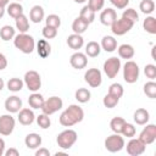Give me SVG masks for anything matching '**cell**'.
Returning <instances> with one entry per match:
<instances>
[{
  "label": "cell",
  "instance_id": "cell-1",
  "mask_svg": "<svg viewBox=\"0 0 156 156\" xmlns=\"http://www.w3.org/2000/svg\"><path fill=\"white\" fill-rule=\"evenodd\" d=\"M84 118V111L78 105H69L60 116V123L63 127H72Z\"/></svg>",
  "mask_w": 156,
  "mask_h": 156
},
{
  "label": "cell",
  "instance_id": "cell-2",
  "mask_svg": "<svg viewBox=\"0 0 156 156\" xmlns=\"http://www.w3.org/2000/svg\"><path fill=\"white\" fill-rule=\"evenodd\" d=\"M15 46L23 54H32L35 48L34 38L27 33H20L13 38Z\"/></svg>",
  "mask_w": 156,
  "mask_h": 156
},
{
  "label": "cell",
  "instance_id": "cell-3",
  "mask_svg": "<svg viewBox=\"0 0 156 156\" xmlns=\"http://www.w3.org/2000/svg\"><path fill=\"white\" fill-rule=\"evenodd\" d=\"M77 139H78V135H77L76 130H73V129H66V130L61 132L57 135L56 143H57V145L61 149L68 150V149H71L74 145V143L77 141Z\"/></svg>",
  "mask_w": 156,
  "mask_h": 156
},
{
  "label": "cell",
  "instance_id": "cell-4",
  "mask_svg": "<svg viewBox=\"0 0 156 156\" xmlns=\"http://www.w3.org/2000/svg\"><path fill=\"white\" fill-rule=\"evenodd\" d=\"M123 79L133 84L139 79V66L134 61H127L123 66Z\"/></svg>",
  "mask_w": 156,
  "mask_h": 156
},
{
  "label": "cell",
  "instance_id": "cell-5",
  "mask_svg": "<svg viewBox=\"0 0 156 156\" xmlns=\"http://www.w3.org/2000/svg\"><path fill=\"white\" fill-rule=\"evenodd\" d=\"M23 83L26 84V87L28 88V90H30L32 93H35L40 89L41 87V78L40 74L37 71H27L23 78Z\"/></svg>",
  "mask_w": 156,
  "mask_h": 156
},
{
  "label": "cell",
  "instance_id": "cell-6",
  "mask_svg": "<svg viewBox=\"0 0 156 156\" xmlns=\"http://www.w3.org/2000/svg\"><path fill=\"white\" fill-rule=\"evenodd\" d=\"M124 147V139L118 133L111 134L105 139V149L110 152H118Z\"/></svg>",
  "mask_w": 156,
  "mask_h": 156
},
{
  "label": "cell",
  "instance_id": "cell-7",
  "mask_svg": "<svg viewBox=\"0 0 156 156\" xmlns=\"http://www.w3.org/2000/svg\"><path fill=\"white\" fill-rule=\"evenodd\" d=\"M62 105H63V101H62L61 98H58V96H50L49 99H46L44 101V104H43L40 110L43 111V113L50 116V115L57 112L58 110H61Z\"/></svg>",
  "mask_w": 156,
  "mask_h": 156
},
{
  "label": "cell",
  "instance_id": "cell-8",
  "mask_svg": "<svg viewBox=\"0 0 156 156\" xmlns=\"http://www.w3.org/2000/svg\"><path fill=\"white\" fill-rule=\"evenodd\" d=\"M134 23L124 17H121L119 20H116L110 27H111V30L115 35H123L126 33H128L132 28H133Z\"/></svg>",
  "mask_w": 156,
  "mask_h": 156
},
{
  "label": "cell",
  "instance_id": "cell-9",
  "mask_svg": "<svg viewBox=\"0 0 156 156\" xmlns=\"http://www.w3.org/2000/svg\"><path fill=\"white\" fill-rule=\"evenodd\" d=\"M102 68H104V72L107 76V78L112 79L118 74V72L121 69V60L118 57L112 56V57L107 58L104 62V67Z\"/></svg>",
  "mask_w": 156,
  "mask_h": 156
},
{
  "label": "cell",
  "instance_id": "cell-10",
  "mask_svg": "<svg viewBox=\"0 0 156 156\" xmlns=\"http://www.w3.org/2000/svg\"><path fill=\"white\" fill-rule=\"evenodd\" d=\"M84 80L90 85L91 88H99L102 83V76L100 69L98 68H89L84 73Z\"/></svg>",
  "mask_w": 156,
  "mask_h": 156
},
{
  "label": "cell",
  "instance_id": "cell-11",
  "mask_svg": "<svg viewBox=\"0 0 156 156\" xmlns=\"http://www.w3.org/2000/svg\"><path fill=\"white\" fill-rule=\"evenodd\" d=\"M15 118L11 115H2L0 116V134L1 135H10L15 129Z\"/></svg>",
  "mask_w": 156,
  "mask_h": 156
},
{
  "label": "cell",
  "instance_id": "cell-12",
  "mask_svg": "<svg viewBox=\"0 0 156 156\" xmlns=\"http://www.w3.org/2000/svg\"><path fill=\"white\" fill-rule=\"evenodd\" d=\"M145 149H146V145L139 138L138 139L132 138L127 143V154L130 156H139V155L144 154Z\"/></svg>",
  "mask_w": 156,
  "mask_h": 156
},
{
  "label": "cell",
  "instance_id": "cell-13",
  "mask_svg": "<svg viewBox=\"0 0 156 156\" xmlns=\"http://www.w3.org/2000/svg\"><path fill=\"white\" fill-rule=\"evenodd\" d=\"M139 139L145 144H152L156 140V126L155 124H146V127L139 134Z\"/></svg>",
  "mask_w": 156,
  "mask_h": 156
},
{
  "label": "cell",
  "instance_id": "cell-14",
  "mask_svg": "<svg viewBox=\"0 0 156 156\" xmlns=\"http://www.w3.org/2000/svg\"><path fill=\"white\" fill-rule=\"evenodd\" d=\"M69 63H71V66H72L73 68H76V69H83V68H85L87 65H88V56H87L85 54H83V52L77 51V52H74V54L71 56Z\"/></svg>",
  "mask_w": 156,
  "mask_h": 156
},
{
  "label": "cell",
  "instance_id": "cell-15",
  "mask_svg": "<svg viewBox=\"0 0 156 156\" xmlns=\"http://www.w3.org/2000/svg\"><path fill=\"white\" fill-rule=\"evenodd\" d=\"M22 108V100L16 96V95H12L10 98H7L5 100V110L10 113H17Z\"/></svg>",
  "mask_w": 156,
  "mask_h": 156
},
{
  "label": "cell",
  "instance_id": "cell-16",
  "mask_svg": "<svg viewBox=\"0 0 156 156\" xmlns=\"http://www.w3.org/2000/svg\"><path fill=\"white\" fill-rule=\"evenodd\" d=\"M116 20H117V12L111 7L102 10L100 13V22L104 26H111Z\"/></svg>",
  "mask_w": 156,
  "mask_h": 156
},
{
  "label": "cell",
  "instance_id": "cell-17",
  "mask_svg": "<svg viewBox=\"0 0 156 156\" xmlns=\"http://www.w3.org/2000/svg\"><path fill=\"white\" fill-rule=\"evenodd\" d=\"M35 116L30 108H21L18 111V122L22 126H29L34 122Z\"/></svg>",
  "mask_w": 156,
  "mask_h": 156
},
{
  "label": "cell",
  "instance_id": "cell-18",
  "mask_svg": "<svg viewBox=\"0 0 156 156\" xmlns=\"http://www.w3.org/2000/svg\"><path fill=\"white\" fill-rule=\"evenodd\" d=\"M24 144L28 149H38L41 145V136L37 133H29L24 138Z\"/></svg>",
  "mask_w": 156,
  "mask_h": 156
},
{
  "label": "cell",
  "instance_id": "cell-19",
  "mask_svg": "<svg viewBox=\"0 0 156 156\" xmlns=\"http://www.w3.org/2000/svg\"><path fill=\"white\" fill-rule=\"evenodd\" d=\"M44 16H45L44 9L39 5H34L29 11V20L33 23H40L44 20Z\"/></svg>",
  "mask_w": 156,
  "mask_h": 156
},
{
  "label": "cell",
  "instance_id": "cell-20",
  "mask_svg": "<svg viewBox=\"0 0 156 156\" xmlns=\"http://www.w3.org/2000/svg\"><path fill=\"white\" fill-rule=\"evenodd\" d=\"M67 45L71 49H73V50H79L84 45V39H83L82 34L73 33V34L68 35V38H67Z\"/></svg>",
  "mask_w": 156,
  "mask_h": 156
},
{
  "label": "cell",
  "instance_id": "cell-21",
  "mask_svg": "<svg viewBox=\"0 0 156 156\" xmlns=\"http://www.w3.org/2000/svg\"><path fill=\"white\" fill-rule=\"evenodd\" d=\"M37 51L40 57L45 58L51 54V45L49 44V41L46 39H40L37 43Z\"/></svg>",
  "mask_w": 156,
  "mask_h": 156
},
{
  "label": "cell",
  "instance_id": "cell-22",
  "mask_svg": "<svg viewBox=\"0 0 156 156\" xmlns=\"http://www.w3.org/2000/svg\"><path fill=\"white\" fill-rule=\"evenodd\" d=\"M106 52H112L117 49V40L111 37V35H105L101 39V45H100Z\"/></svg>",
  "mask_w": 156,
  "mask_h": 156
},
{
  "label": "cell",
  "instance_id": "cell-23",
  "mask_svg": "<svg viewBox=\"0 0 156 156\" xmlns=\"http://www.w3.org/2000/svg\"><path fill=\"white\" fill-rule=\"evenodd\" d=\"M44 101H45V99L43 98V95L39 94V93H37V91H35V93H32V94L29 95V98H28V104H29V106H30L32 108H34V110L41 108Z\"/></svg>",
  "mask_w": 156,
  "mask_h": 156
},
{
  "label": "cell",
  "instance_id": "cell-24",
  "mask_svg": "<svg viewBox=\"0 0 156 156\" xmlns=\"http://www.w3.org/2000/svg\"><path fill=\"white\" fill-rule=\"evenodd\" d=\"M149 118H150V115H149V111L145 110V108H138L135 112H134V122L139 126H144L149 122Z\"/></svg>",
  "mask_w": 156,
  "mask_h": 156
},
{
  "label": "cell",
  "instance_id": "cell-25",
  "mask_svg": "<svg viewBox=\"0 0 156 156\" xmlns=\"http://www.w3.org/2000/svg\"><path fill=\"white\" fill-rule=\"evenodd\" d=\"M89 27V23L84 21L82 17H77L72 23V30L76 34H83Z\"/></svg>",
  "mask_w": 156,
  "mask_h": 156
},
{
  "label": "cell",
  "instance_id": "cell-26",
  "mask_svg": "<svg viewBox=\"0 0 156 156\" xmlns=\"http://www.w3.org/2000/svg\"><path fill=\"white\" fill-rule=\"evenodd\" d=\"M117 51H118L119 57L126 58V60L132 58L134 56V54H135L134 48L132 45H129V44H122V45H119L118 49H117Z\"/></svg>",
  "mask_w": 156,
  "mask_h": 156
},
{
  "label": "cell",
  "instance_id": "cell-27",
  "mask_svg": "<svg viewBox=\"0 0 156 156\" xmlns=\"http://www.w3.org/2000/svg\"><path fill=\"white\" fill-rule=\"evenodd\" d=\"M100 51H101V46L96 41H89L87 44V46H85V55L89 56V57H96V56H99Z\"/></svg>",
  "mask_w": 156,
  "mask_h": 156
},
{
  "label": "cell",
  "instance_id": "cell-28",
  "mask_svg": "<svg viewBox=\"0 0 156 156\" xmlns=\"http://www.w3.org/2000/svg\"><path fill=\"white\" fill-rule=\"evenodd\" d=\"M6 11H7V13H9L10 17L17 18L18 16H21V15L23 13V7H22V5L18 4V2H11V4L7 5Z\"/></svg>",
  "mask_w": 156,
  "mask_h": 156
},
{
  "label": "cell",
  "instance_id": "cell-29",
  "mask_svg": "<svg viewBox=\"0 0 156 156\" xmlns=\"http://www.w3.org/2000/svg\"><path fill=\"white\" fill-rule=\"evenodd\" d=\"M16 35V32H15V28L12 26H2L1 29H0V38L4 40V41H9L11 39H13Z\"/></svg>",
  "mask_w": 156,
  "mask_h": 156
},
{
  "label": "cell",
  "instance_id": "cell-30",
  "mask_svg": "<svg viewBox=\"0 0 156 156\" xmlns=\"http://www.w3.org/2000/svg\"><path fill=\"white\" fill-rule=\"evenodd\" d=\"M15 21H16V28L18 29L20 33H26L29 29V21L26 15L22 13L21 16L15 18Z\"/></svg>",
  "mask_w": 156,
  "mask_h": 156
},
{
  "label": "cell",
  "instance_id": "cell-31",
  "mask_svg": "<svg viewBox=\"0 0 156 156\" xmlns=\"http://www.w3.org/2000/svg\"><path fill=\"white\" fill-rule=\"evenodd\" d=\"M23 80L21 79V78H10L9 80H7V83H6V87H7V89L10 90V91H13V93H17V91H20V90H22V88H23Z\"/></svg>",
  "mask_w": 156,
  "mask_h": 156
},
{
  "label": "cell",
  "instance_id": "cell-32",
  "mask_svg": "<svg viewBox=\"0 0 156 156\" xmlns=\"http://www.w3.org/2000/svg\"><path fill=\"white\" fill-rule=\"evenodd\" d=\"M143 28L150 34H156V18L152 16H147L143 22Z\"/></svg>",
  "mask_w": 156,
  "mask_h": 156
},
{
  "label": "cell",
  "instance_id": "cell-33",
  "mask_svg": "<svg viewBox=\"0 0 156 156\" xmlns=\"http://www.w3.org/2000/svg\"><path fill=\"white\" fill-rule=\"evenodd\" d=\"M90 91L87 89V88H79L78 90H76V94H74V98L78 102H82V104H85L90 100Z\"/></svg>",
  "mask_w": 156,
  "mask_h": 156
},
{
  "label": "cell",
  "instance_id": "cell-34",
  "mask_svg": "<svg viewBox=\"0 0 156 156\" xmlns=\"http://www.w3.org/2000/svg\"><path fill=\"white\" fill-rule=\"evenodd\" d=\"M79 17H82L84 21H87V22L90 24V23H93L94 20H95V12H94L88 5H85V6L80 10V12H79Z\"/></svg>",
  "mask_w": 156,
  "mask_h": 156
},
{
  "label": "cell",
  "instance_id": "cell-35",
  "mask_svg": "<svg viewBox=\"0 0 156 156\" xmlns=\"http://www.w3.org/2000/svg\"><path fill=\"white\" fill-rule=\"evenodd\" d=\"M124 123H126L124 118H122V117H113L111 119V122H110V128H111V130L113 133L121 134V130H122V127H123Z\"/></svg>",
  "mask_w": 156,
  "mask_h": 156
},
{
  "label": "cell",
  "instance_id": "cell-36",
  "mask_svg": "<svg viewBox=\"0 0 156 156\" xmlns=\"http://www.w3.org/2000/svg\"><path fill=\"white\" fill-rule=\"evenodd\" d=\"M139 9L143 13L150 15L155 10V2H154V0H141V2L139 5Z\"/></svg>",
  "mask_w": 156,
  "mask_h": 156
},
{
  "label": "cell",
  "instance_id": "cell-37",
  "mask_svg": "<svg viewBox=\"0 0 156 156\" xmlns=\"http://www.w3.org/2000/svg\"><path fill=\"white\" fill-rule=\"evenodd\" d=\"M144 93L150 99H155L156 98V83L152 80L145 83L144 84Z\"/></svg>",
  "mask_w": 156,
  "mask_h": 156
},
{
  "label": "cell",
  "instance_id": "cell-38",
  "mask_svg": "<svg viewBox=\"0 0 156 156\" xmlns=\"http://www.w3.org/2000/svg\"><path fill=\"white\" fill-rule=\"evenodd\" d=\"M45 26H49V27H54V28H57L61 26V18L60 16L52 13V15H49L45 20Z\"/></svg>",
  "mask_w": 156,
  "mask_h": 156
},
{
  "label": "cell",
  "instance_id": "cell-39",
  "mask_svg": "<svg viewBox=\"0 0 156 156\" xmlns=\"http://www.w3.org/2000/svg\"><path fill=\"white\" fill-rule=\"evenodd\" d=\"M118 101H119L118 98H116V96H113V95H111V94L107 93V94L104 96L102 104H104V106L107 107V108H113V107L118 104Z\"/></svg>",
  "mask_w": 156,
  "mask_h": 156
},
{
  "label": "cell",
  "instance_id": "cell-40",
  "mask_svg": "<svg viewBox=\"0 0 156 156\" xmlns=\"http://www.w3.org/2000/svg\"><path fill=\"white\" fill-rule=\"evenodd\" d=\"M136 133V129L135 127L132 124V123H124L123 127H122V130H121V134L123 136H127V138H133Z\"/></svg>",
  "mask_w": 156,
  "mask_h": 156
},
{
  "label": "cell",
  "instance_id": "cell-41",
  "mask_svg": "<svg viewBox=\"0 0 156 156\" xmlns=\"http://www.w3.org/2000/svg\"><path fill=\"white\" fill-rule=\"evenodd\" d=\"M123 93H124L123 87H122L119 83H113V84H111L110 88H108V94H111V95H113V96H116V98H118V99L123 95Z\"/></svg>",
  "mask_w": 156,
  "mask_h": 156
},
{
  "label": "cell",
  "instance_id": "cell-42",
  "mask_svg": "<svg viewBox=\"0 0 156 156\" xmlns=\"http://www.w3.org/2000/svg\"><path fill=\"white\" fill-rule=\"evenodd\" d=\"M37 123H38V126H39L40 128L48 129V128L50 127V124H51V121H50V117H49L48 115L41 113V115H39V116L37 117Z\"/></svg>",
  "mask_w": 156,
  "mask_h": 156
},
{
  "label": "cell",
  "instance_id": "cell-43",
  "mask_svg": "<svg viewBox=\"0 0 156 156\" xmlns=\"http://www.w3.org/2000/svg\"><path fill=\"white\" fill-rule=\"evenodd\" d=\"M122 17H124V18L132 21L133 23L138 22V20H139V15H138V12H136L134 9H127V10H124Z\"/></svg>",
  "mask_w": 156,
  "mask_h": 156
},
{
  "label": "cell",
  "instance_id": "cell-44",
  "mask_svg": "<svg viewBox=\"0 0 156 156\" xmlns=\"http://www.w3.org/2000/svg\"><path fill=\"white\" fill-rule=\"evenodd\" d=\"M56 35H57V28L49 27V26H45L43 28V37L45 39H54Z\"/></svg>",
  "mask_w": 156,
  "mask_h": 156
},
{
  "label": "cell",
  "instance_id": "cell-45",
  "mask_svg": "<svg viewBox=\"0 0 156 156\" xmlns=\"http://www.w3.org/2000/svg\"><path fill=\"white\" fill-rule=\"evenodd\" d=\"M144 73L149 79H155L156 78V66L152 63H149L144 67Z\"/></svg>",
  "mask_w": 156,
  "mask_h": 156
},
{
  "label": "cell",
  "instance_id": "cell-46",
  "mask_svg": "<svg viewBox=\"0 0 156 156\" xmlns=\"http://www.w3.org/2000/svg\"><path fill=\"white\" fill-rule=\"evenodd\" d=\"M105 5V0H88V6L94 11H100Z\"/></svg>",
  "mask_w": 156,
  "mask_h": 156
},
{
  "label": "cell",
  "instance_id": "cell-47",
  "mask_svg": "<svg viewBox=\"0 0 156 156\" xmlns=\"http://www.w3.org/2000/svg\"><path fill=\"white\" fill-rule=\"evenodd\" d=\"M110 2H111L115 7L122 10V9H126V7L128 6L129 0H110Z\"/></svg>",
  "mask_w": 156,
  "mask_h": 156
},
{
  "label": "cell",
  "instance_id": "cell-48",
  "mask_svg": "<svg viewBox=\"0 0 156 156\" xmlns=\"http://www.w3.org/2000/svg\"><path fill=\"white\" fill-rule=\"evenodd\" d=\"M35 156H50V151L45 147H39L35 151Z\"/></svg>",
  "mask_w": 156,
  "mask_h": 156
},
{
  "label": "cell",
  "instance_id": "cell-49",
  "mask_svg": "<svg viewBox=\"0 0 156 156\" xmlns=\"http://www.w3.org/2000/svg\"><path fill=\"white\" fill-rule=\"evenodd\" d=\"M7 67V60H6V56L4 54L0 52V71L5 69Z\"/></svg>",
  "mask_w": 156,
  "mask_h": 156
},
{
  "label": "cell",
  "instance_id": "cell-50",
  "mask_svg": "<svg viewBox=\"0 0 156 156\" xmlns=\"http://www.w3.org/2000/svg\"><path fill=\"white\" fill-rule=\"evenodd\" d=\"M4 155H5V156H18L20 152H18V150H16V149H13V147H10L9 150H6V151L4 152Z\"/></svg>",
  "mask_w": 156,
  "mask_h": 156
},
{
  "label": "cell",
  "instance_id": "cell-51",
  "mask_svg": "<svg viewBox=\"0 0 156 156\" xmlns=\"http://www.w3.org/2000/svg\"><path fill=\"white\" fill-rule=\"evenodd\" d=\"M4 152H5V141L4 139L0 138V156H2Z\"/></svg>",
  "mask_w": 156,
  "mask_h": 156
},
{
  "label": "cell",
  "instance_id": "cell-52",
  "mask_svg": "<svg viewBox=\"0 0 156 156\" xmlns=\"http://www.w3.org/2000/svg\"><path fill=\"white\" fill-rule=\"evenodd\" d=\"M10 4V0H0V6H7Z\"/></svg>",
  "mask_w": 156,
  "mask_h": 156
},
{
  "label": "cell",
  "instance_id": "cell-53",
  "mask_svg": "<svg viewBox=\"0 0 156 156\" xmlns=\"http://www.w3.org/2000/svg\"><path fill=\"white\" fill-rule=\"evenodd\" d=\"M4 15H5V7L4 6H0V18H2Z\"/></svg>",
  "mask_w": 156,
  "mask_h": 156
},
{
  "label": "cell",
  "instance_id": "cell-54",
  "mask_svg": "<svg viewBox=\"0 0 156 156\" xmlns=\"http://www.w3.org/2000/svg\"><path fill=\"white\" fill-rule=\"evenodd\" d=\"M4 87H5V82H4L2 78H0V91L4 89Z\"/></svg>",
  "mask_w": 156,
  "mask_h": 156
},
{
  "label": "cell",
  "instance_id": "cell-55",
  "mask_svg": "<svg viewBox=\"0 0 156 156\" xmlns=\"http://www.w3.org/2000/svg\"><path fill=\"white\" fill-rule=\"evenodd\" d=\"M66 155H67L66 152H58V151L55 154V156H66Z\"/></svg>",
  "mask_w": 156,
  "mask_h": 156
},
{
  "label": "cell",
  "instance_id": "cell-56",
  "mask_svg": "<svg viewBox=\"0 0 156 156\" xmlns=\"http://www.w3.org/2000/svg\"><path fill=\"white\" fill-rule=\"evenodd\" d=\"M87 0H74V2H77V4H83V2H85Z\"/></svg>",
  "mask_w": 156,
  "mask_h": 156
},
{
  "label": "cell",
  "instance_id": "cell-57",
  "mask_svg": "<svg viewBox=\"0 0 156 156\" xmlns=\"http://www.w3.org/2000/svg\"><path fill=\"white\" fill-rule=\"evenodd\" d=\"M18 1H21V0H18Z\"/></svg>",
  "mask_w": 156,
  "mask_h": 156
}]
</instances>
